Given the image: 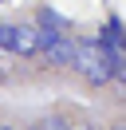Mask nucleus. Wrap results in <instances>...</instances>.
<instances>
[{"label":"nucleus","instance_id":"obj_6","mask_svg":"<svg viewBox=\"0 0 126 130\" xmlns=\"http://www.w3.org/2000/svg\"><path fill=\"white\" fill-rule=\"evenodd\" d=\"M32 130H71V126H67V118H59V114H47V118H39Z\"/></svg>","mask_w":126,"mask_h":130},{"label":"nucleus","instance_id":"obj_4","mask_svg":"<svg viewBox=\"0 0 126 130\" xmlns=\"http://www.w3.org/2000/svg\"><path fill=\"white\" fill-rule=\"evenodd\" d=\"M36 24H39V28H55V32H63V28H71L67 20H63V16H59L55 8H47V4H43V8H36Z\"/></svg>","mask_w":126,"mask_h":130},{"label":"nucleus","instance_id":"obj_9","mask_svg":"<svg viewBox=\"0 0 126 130\" xmlns=\"http://www.w3.org/2000/svg\"><path fill=\"white\" fill-rule=\"evenodd\" d=\"M0 4H4V0H0Z\"/></svg>","mask_w":126,"mask_h":130},{"label":"nucleus","instance_id":"obj_1","mask_svg":"<svg viewBox=\"0 0 126 130\" xmlns=\"http://www.w3.org/2000/svg\"><path fill=\"white\" fill-rule=\"evenodd\" d=\"M71 67H75L79 75H87L91 87L110 83V67H106V59H102L99 40H75V59H71Z\"/></svg>","mask_w":126,"mask_h":130},{"label":"nucleus","instance_id":"obj_8","mask_svg":"<svg viewBox=\"0 0 126 130\" xmlns=\"http://www.w3.org/2000/svg\"><path fill=\"white\" fill-rule=\"evenodd\" d=\"M0 130H8V126H4V122H0Z\"/></svg>","mask_w":126,"mask_h":130},{"label":"nucleus","instance_id":"obj_5","mask_svg":"<svg viewBox=\"0 0 126 130\" xmlns=\"http://www.w3.org/2000/svg\"><path fill=\"white\" fill-rule=\"evenodd\" d=\"M110 43H122V20L118 16H110L106 28L99 32V47H110Z\"/></svg>","mask_w":126,"mask_h":130},{"label":"nucleus","instance_id":"obj_2","mask_svg":"<svg viewBox=\"0 0 126 130\" xmlns=\"http://www.w3.org/2000/svg\"><path fill=\"white\" fill-rule=\"evenodd\" d=\"M8 51H16V55H36V51H39L36 24H12V40H8Z\"/></svg>","mask_w":126,"mask_h":130},{"label":"nucleus","instance_id":"obj_7","mask_svg":"<svg viewBox=\"0 0 126 130\" xmlns=\"http://www.w3.org/2000/svg\"><path fill=\"white\" fill-rule=\"evenodd\" d=\"M71 130H94V126H71Z\"/></svg>","mask_w":126,"mask_h":130},{"label":"nucleus","instance_id":"obj_3","mask_svg":"<svg viewBox=\"0 0 126 130\" xmlns=\"http://www.w3.org/2000/svg\"><path fill=\"white\" fill-rule=\"evenodd\" d=\"M43 55H47V63H51V67H71V59H75V40L59 36L51 47H43Z\"/></svg>","mask_w":126,"mask_h":130}]
</instances>
